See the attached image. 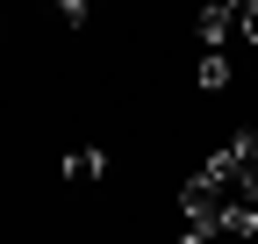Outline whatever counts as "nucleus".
Returning <instances> with one entry per match:
<instances>
[{"label": "nucleus", "instance_id": "3", "mask_svg": "<svg viewBox=\"0 0 258 244\" xmlns=\"http://www.w3.org/2000/svg\"><path fill=\"white\" fill-rule=\"evenodd\" d=\"M201 86H208V94L230 86V50H208V57H201Z\"/></svg>", "mask_w": 258, "mask_h": 244}, {"label": "nucleus", "instance_id": "4", "mask_svg": "<svg viewBox=\"0 0 258 244\" xmlns=\"http://www.w3.org/2000/svg\"><path fill=\"white\" fill-rule=\"evenodd\" d=\"M237 43H244V50L258 43V0H237Z\"/></svg>", "mask_w": 258, "mask_h": 244}, {"label": "nucleus", "instance_id": "1", "mask_svg": "<svg viewBox=\"0 0 258 244\" xmlns=\"http://www.w3.org/2000/svg\"><path fill=\"white\" fill-rule=\"evenodd\" d=\"M201 43H208V50H230V43H237V0L201 8Z\"/></svg>", "mask_w": 258, "mask_h": 244}, {"label": "nucleus", "instance_id": "2", "mask_svg": "<svg viewBox=\"0 0 258 244\" xmlns=\"http://www.w3.org/2000/svg\"><path fill=\"white\" fill-rule=\"evenodd\" d=\"M57 172L86 187V179H101V172H108V151H93V144H86V151H64V165H57Z\"/></svg>", "mask_w": 258, "mask_h": 244}, {"label": "nucleus", "instance_id": "5", "mask_svg": "<svg viewBox=\"0 0 258 244\" xmlns=\"http://www.w3.org/2000/svg\"><path fill=\"white\" fill-rule=\"evenodd\" d=\"M244 201H258V165H251V172H244Z\"/></svg>", "mask_w": 258, "mask_h": 244}]
</instances>
